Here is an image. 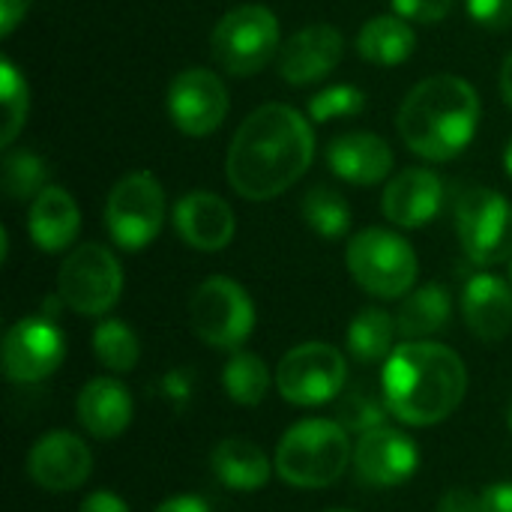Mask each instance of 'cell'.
I'll use <instances>...</instances> for the list:
<instances>
[{
	"label": "cell",
	"mask_w": 512,
	"mask_h": 512,
	"mask_svg": "<svg viewBox=\"0 0 512 512\" xmlns=\"http://www.w3.org/2000/svg\"><path fill=\"white\" fill-rule=\"evenodd\" d=\"M468 369L462 357L429 339L402 342L384 360L381 393L390 414L405 426H438L465 399Z\"/></svg>",
	"instance_id": "obj_2"
},
{
	"label": "cell",
	"mask_w": 512,
	"mask_h": 512,
	"mask_svg": "<svg viewBox=\"0 0 512 512\" xmlns=\"http://www.w3.org/2000/svg\"><path fill=\"white\" fill-rule=\"evenodd\" d=\"M159 390H162L165 402H171L177 411H183V408L192 402V393H195V375H192L189 369H171L168 375H162Z\"/></svg>",
	"instance_id": "obj_36"
},
{
	"label": "cell",
	"mask_w": 512,
	"mask_h": 512,
	"mask_svg": "<svg viewBox=\"0 0 512 512\" xmlns=\"http://www.w3.org/2000/svg\"><path fill=\"white\" fill-rule=\"evenodd\" d=\"M327 512H357V510H327Z\"/></svg>",
	"instance_id": "obj_44"
},
{
	"label": "cell",
	"mask_w": 512,
	"mask_h": 512,
	"mask_svg": "<svg viewBox=\"0 0 512 512\" xmlns=\"http://www.w3.org/2000/svg\"><path fill=\"white\" fill-rule=\"evenodd\" d=\"M48 168L45 162L30 150H15L3 159V192L12 201L36 198L45 189Z\"/></svg>",
	"instance_id": "obj_32"
},
{
	"label": "cell",
	"mask_w": 512,
	"mask_h": 512,
	"mask_svg": "<svg viewBox=\"0 0 512 512\" xmlns=\"http://www.w3.org/2000/svg\"><path fill=\"white\" fill-rule=\"evenodd\" d=\"M105 225L111 240L138 252L150 246L165 225V189L150 171H132L114 183L105 204Z\"/></svg>",
	"instance_id": "obj_9"
},
{
	"label": "cell",
	"mask_w": 512,
	"mask_h": 512,
	"mask_svg": "<svg viewBox=\"0 0 512 512\" xmlns=\"http://www.w3.org/2000/svg\"><path fill=\"white\" fill-rule=\"evenodd\" d=\"M174 228L198 252H219L234 240L237 219L225 198L213 192H189L174 204Z\"/></svg>",
	"instance_id": "obj_17"
},
{
	"label": "cell",
	"mask_w": 512,
	"mask_h": 512,
	"mask_svg": "<svg viewBox=\"0 0 512 512\" xmlns=\"http://www.w3.org/2000/svg\"><path fill=\"white\" fill-rule=\"evenodd\" d=\"M81 228V213L75 198L60 189V186H45L27 213V231L30 240L42 249V252H63L72 246V240L78 237Z\"/></svg>",
	"instance_id": "obj_22"
},
{
	"label": "cell",
	"mask_w": 512,
	"mask_h": 512,
	"mask_svg": "<svg viewBox=\"0 0 512 512\" xmlns=\"http://www.w3.org/2000/svg\"><path fill=\"white\" fill-rule=\"evenodd\" d=\"M417 33L402 15H375L357 33V51L375 66H399L414 54Z\"/></svg>",
	"instance_id": "obj_24"
},
{
	"label": "cell",
	"mask_w": 512,
	"mask_h": 512,
	"mask_svg": "<svg viewBox=\"0 0 512 512\" xmlns=\"http://www.w3.org/2000/svg\"><path fill=\"white\" fill-rule=\"evenodd\" d=\"M510 279H512V264H510Z\"/></svg>",
	"instance_id": "obj_46"
},
{
	"label": "cell",
	"mask_w": 512,
	"mask_h": 512,
	"mask_svg": "<svg viewBox=\"0 0 512 512\" xmlns=\"http://www.w3.org/2000/svg\"><path fill=\"white\" fill-rule=\"evenodd\" d=\"M78 512H129V507H126V501L117 498L114 492L99 489V492H93V495L84 498V504H81V510Z\"/></svg>",
	"instance_id": "obj_38"
},
{
	"label": "cell",
	"mask_w": 512,
	"mask_h": 512,
	"mask_svg": "<svg viewBox=\"0 0 512 512\" xmlns=\"http://www.w3.org/2000/svg\"><path fill=\"white\" fill-rule=\"evenodd\" d=\"M354 471L366 486L393 489L408 483L420 468V450L414 438L393 426L372 429L354 444Z\"/></svg>",
	"instance_id": "obj_14"
},
{
	"label": "cell",
	"mask_w": 512,
	"mask_h": 512,
	"mask_svg": "<svg viewBox=\"0 0 512 512\" xmlns=\"http://www.w3.org/2000/svg\"><path fill=\"white\" fill-rule=\"evenodd\" d=\"M468 330L483 342H501L512 333V288L492 273H477L462 291Z\"/></svg>",
	"instance_id": "obj_20"
},
{
	"label": "cell",
	"mask_w": 512,
	"mask_h": 512,
	"mask_svg": "<svg viewBox=\"0 0 512 512\" xmlns=\"http://www.w3.org/2000/svg\"><path fill=\"white\" fill-rule=\"evenodd\" d=\"M468 15L486 30H512V0H468Z\"/></svg>",
	"instance_id": "obj_35"
},
{
	"label": "cell",
	"mask_w": 512,
	"mask_h": 512,
	"mask_svg": "<svg viewBox=\"0 0 512 512\" xmlns=\"http://www.w3.org/2000/svg\"><path fill=\"white\" fill-rule=\"evenodd\" d=\"M396 318L384 309H363L348 327V351L360 363H381L393 354Z\"/></svg>",
	"instance_id": "obj_26"
},
{
	"label": "cell",
	"mask_w": 512,
	"mask_h": 512,
	"mask_svg": "<svg viewBox=\"0 0 512 512\" xmlns=\"http://www.w3.org/2000/svg\"><path fill=\"white\" fill-rule=\"evenodd\" d=\"M342 51H345V39L333 24H324V21L309 24L297 30L279 48V75L297 87L321 81L324 75L336 69V63L342 60Z\"/></svg>",
	"instance_id": "obj_16"
},
{
	"label": "cell",
	"mask_w": 512,
	"mask_h": 512,
	"mask_svg": "<svg viewBox=\"0 0 512 512\" xmlns=\"http://www.w3.org/2000/svg\"><path fill=\"white\" fill-rule=\"evenodd\" d=\"M153 512H210V507H207V501L198 498V495H177V498L162 501Z\"/></svg>",
	"instance_id": "obj_41"
},
{
	"label": "cell",
	"mask_w": 512,
	"mask_h": 512,
	"mask_svg": "<svg viewBox=\"0 0 512 512\" xmlns=\"http://www.w3.org/2000/svg\"><path fill=\"white\" fill-rule=\"evenodd\" d=\"M396 126L411 153L429 162H450L477 135L480 96L459 75L423 78L402 99Z\"/></svg>",
	"instance_id": "obj_3"
},
{
	"label": "cell",
	"mask_w": 512,
	"mask_h": 512,
	"mask_svg": "<svg viewBox=\"0 0 512 512\" xmlns=\"http://www.w3.org/2000/svg\"><path fill=\"white\" fill-rule=\"evenodd\" d=\"M387 402H384V393H372L369 387H354L342 396L339 408H336V423L351 435H366L372 429H381L387 426Z\"/></svg>",
	"instance_id": "obj_30"
},
{
	"label": "cell",
	"mask_w": 512,
	"mask_h": 512,
	"mask_svg": "<svg viewBox=\"0 0 512 512\" xmlns=\"http://www.w3.org/2000/svg\"><path fill=\"white\" fill-rule=\"evenodd\" d=\"M456 231L465 255L480 267L512 261V204L495 189H471L456 204Z\"/></svg>",
	"instance_id": "obj_11"
},
{
	"label": "cell",
	"mask_w": 512,
	"mask_h": 512,
	"mask_svg": "<svg viewBox=\"0 0 512 512\" xmlns=\"http://www.w3.org/2000/svg\"><path fill=\"white\" fill-rule=\"evenodd\" d=\"M222 384H225V393L234 405H243V408H255L264 402L267 390H270V369L267 363L252 354V351H237L228 363H225V372H222Z\"/></svg>",
	"instance_id": "obj_27"
},
{
	"label": "cell",
	"mask_w": 512,
	"mask_h": 512,
	"mask_svg": "<svg viewBox=\"0 0 512 512\" xmlns=\"http://www.w3.org/2000/svg\"><path fill=\"white\" fill-rule=\"evenodd\" d=\"M90 345H93V357L108 369V372H132L141 360V342L135 336V330L126 324V321H117V318H108L102 321L93 336H90Z\"/></svg>",
	"instance_id": "obj_28"
},
{
	"label": "cell",
	"mask_w": 512,
	"mask_h": 512,
	"mask_svg": "<svg viewBox=\"0 0 512 512\" xmlns=\"http://www.w3.org/2000/svg\"><path fill=\"white\" fill-rule=\"evenodd\" d=\"M327 165L348 183L375 186L393 171V150L375 132H345L330 141Z\"/></svg>",
	"instance_id": "obj_21"
},
{
	"label": "cell",
	"mask_w": 512,
	"mask_h": 512,
	"mask_svg": "<svg viewBox=\"0 0 512 512\" xmlns=\"http://www.w3.org/2000/svg\"><path fill=\"white\" fill-rule=\"evenodd\" d=\"M93 471L90 447L72 432H48L27 453V474L45 492H72Z\"/></svg>",
	"instance_id": "obj_15"
},
{
	"label": "cell",
	"mask_w": 512,
	"mask_h": 512,
	"mask_svg": "<svg viewBox=\"0 0 512 512\" xmlns=\"http://www.w3.org/2000/svg\"><path fill=\"white\" fill-rule=\"evenodd\" d=\"M279 36V18L267 6L243 3L225 12L213 27L210 54L225 72L249 78L273 60L279 51Z\"/></svg>",
	"instance_id": "obj_5"
},
{
	"label": "cell",
	"mask_w": 512,
	"mask_h": 512,
	"mask_svg": "<svg viewBox=\"0 0 512 512\" xmlns=\"http://www.w3.org/2000/svg\"><path fill=\"white\" fill-rule=\"evenodd\" d=\"M441 201L444 183L432 168H405L387 183L381 210L399 228H423L438 216Z\"/></svg>",
	"instance_id": "obj_18"
},
{
	"label": "cell",
	"mask_w": 512,
	"mask_h": 512,
	"mask_svg": "<svg viewBox=\"0 0 512 512\" xmlns=\"http://www.w3.org/2000/svg\"><path fill=\"white\" fill-rule=\"evenodd\" d=\"M504 165H507V174L512 177V141L507 144V153H504Z\"/></svg>",
	"instance_id": "obj_43"
},
{
	"label": "cell",
	"mask_w": 512,
	"mask_h": 512,
	"mask_svg": "<svg viewBox=\"0 0 512 512\" xmlns=\"http://www.w3.org/2000/svg\"><path fill=\"white\" fill-rule=\"evenodd\" d=\"M168 114L183 135H213L228 117V90L222 78L204 66L183 69L168 84Z\"/></svg>",
	"instance_id": "obj_13"
},
{
	"label": "cell",
	"mask_w": 512,
	"mask_h": 512,
	"mask_svg": "<svg viewBox=\"0 0 512 512\" xmlns=\"http://www.w3.org/2000/svg\"><path fill=\"white\" fill-rule=\"evenodd\" d=\"M75 411L87 435L99 441H111L129 429L135 405L129 387L120 384L117 378H93L81 387Z\"/></svg>",
	"instance_id": "obj_19"
},
{
	"label": "cell",
	"mask_w": 512,
	"mask_h": 512,
	"mask_svg": "<svg viewBox=\"0 0 512 512\" xmlns=\"http://www.w3.org/2000/svg\"><path fill=\"white\" fill-rule=\"evenodd\" d=\"M441 512H477V489H450L441 498Z\"/></svg>",
	"instance_id": "obj_39"
},
{
	"label": "cell",
	"mask_w": 512,
	"mask_h": 512,
	"mask_svg": "<svg viewBox=\"0 0 512 512\" xmlns=\"http://www.w3.org/2000/svg\"><path fill=\"white\" fill-rule=\"evenodd\" d=\"M0 99H3V129L0 144L9 147L27 120V81L9 57L0 60Z\"/></svg>",
	"instance_id": "obj_31"
},
{
	"label": "cell",
	"mask_w": 512,
	"mask_h": 512,
	"mask_svg": "<svg viewBox=\"0 0 512 512\" xmlns=\"http://www.w3.org/2000/svg\"><path fill=\"white\" fill-rule=\"evenodd\" d=\"M450 312H453L450 291L438 282H429L408 294V300L402 303V309L396 315V330L405 342L429 339L447 327Z\"/></svg>",
	"instance_id": "obj_25"
},
{
	"label": "cell",
	"mask_w": 512,
	"mask_h": 512,
	"mask_svg": "<svg viewBox=\"0 0 512 512\" xmlns=\"http://www.w3.org/2000/svg\"><path fill=\"white\" fill-rule=\"evenodd\" d=\"M300 210H303V222L315 234H321L324 240H342L351 231V207L330 186L309 189L303 204H300Z\"/></svg>",
	"instance_id": "obj_29"
},
{
	"label": "cell",
	"mask_w": 512,
	"mask_h": 512,
	"mask_svg": "<svg viewBox=\"0 0 512 512\" xmlns=\"http://www.w3.org/2000/svg\"><path fill=\"white\" fill-rule=\"evenodd\" d=\"M354 282L381 300H399L417 279V255L411 243L384 228H366L351 237L345 252Z\"/></svg>",
	"instance_id": "obj_6"
},
{
	"label": "cell",
	"mask_w": 512,
	"mask_h": 512,
	"mask_svg": "<svg viewBox=\"0 0 512 512\" xmlns=\"http://www.w3.org/2000/svg\"><path fill=\"white\" fill-rule=\"evenodd\" d=\"M123 294V270L111 249L81 243L66 255L57 273V297L78 315L96 318L114 309Z\"/></svg>",
	"instance_id": "obj_8"
},
{
	"label": "cell",
	"mask_w": 512,
	"mask_h": 512,
	"mask_svg": "<svg viewBox=\"0 0 512 512\" xmlns=\"http://www.w3.org/2000/svg\"><path fill=\"white\" fill-rule=\"evenodd\" d=\"M189 324L204 345L237 351L255 330V303L240 282L210 276L189 300Z\"/></svg>",
	"instance_id": "obj_7"
},
{
	"label": "cell",
	"mask_w": 512,
	"mask_h": 512,
	"mask_svg": "<svg viewBox=\"0 0 512 512\" xmlns=\"http://www.w3.org/2000/svg\"><path fill=\"white\" fill-rule=\"evenodd\" d=\"M315 135L309 120L282 102L255 108L228 147L225 171L237 195L270 201L288 192L312 165Z\"/></svg>",
	"instance_id": "obj_1"
},
{
	"label": "cell",
	"mask_w": 512,
	"mask_h": 512,
	"mask_svg": "<svg viewBox=\"0 0 512 512\" xmlns=\"http://www.w3.org/2000/svg\"><path fill=\"white\" fill-rule=\"evenodd\" d=\"M477 512H512V483H492L480 489Z\"/></svg>",
	"instance_id": "obj_37"
},
{
	"label": "cell",
	"mask_w": 512,
	"mask_h": 512,
	"mask_svg": "<svg viewBox=\"0 0 512 512\" xmlns=\"http://www.w3.org/2000/svg\"><path fill=\"white\" fill-rule=\"evenodd\" d=\"M501 96H504V102L512 108V54L504 60V66H501Z\"/></svg>",
	"instance_id": "obj_42"
},
{
	"label": "cell",
	"mask_w": 512,
	"mask_h": 512,
	"mask_svg": "<svg viewBox=\"0 0 512 512\" xmlns=\"http://www.w3.org/2000/svg\"><path fill=\"white\" fill-rule=\"evenodd\" d=\"M27 6H30V0H0V33L3 36H12V30L27 15Z\"/></svg>",
	"instance_id": "obj_40"
},
{
	"label": "cell",
	"mask_w": 512,
	"mask_h": 512,
	"mask_svg": "<svg viewBox=\"0 0 512 512\" xmlns=\"http://www.w3.org/2000/svg\"><path fill=\"white\" fill-rule=\"evenodd\" d=\"M396 15L414 24H438L453 12V0H393Z\"/></svg>",
	"instance_id": "obj_34"
},
{
	"label": "cell",
	"mask_w": 512,
	"mask_h": 512,
	"mask_svg": "<svg viewBox=\"0 0 512 512\" xmlns=\"http://www.w3.org/2000/svg\"><path fill=\"white\" fill-rule=\"evenodd\" d=\"M366 108V93L354 84H333L309 99V117L315 123H330L342 117H354Z\"/></svg>",
	"instance_id": "obj_33"
},
{
	"label": "cell",
	"mask_w": 512,
	"mask_h": 512,
	"mask_svg": "<svg viewBox=\"0 0 512 512\" xmlns=\"http://www.w3.org/2000/svg\"><path fill=\"white\" fill-rule=\"evenodd\" d=\"M3 372L12 384H39L54 375L66 357V339L60 327L45 318H21L3 336Z\"/></svg>",
	"instance_id": "obj_12"
},
{
	"label": "cell",
	"mask_w": 512,
	"mask_h": 512,
	"mask_svg": "<svg viewBox=\"0 0 512 512\" xmlns=\"http://www.w3.org/2000/svg\"><path fill=\"white\" fill-rule=\"evenodd\" d=\"M354 459L348 432L327 417L294 423L276 447V474L294 489H327L333 486Z\"/></svg>",
	"instance_id": "obj_4"
},
{
	"label": "cell",
	"mask_w": 512,
	"mask_h": 512,
	"mask_svg": "<svg viewBox=\"0 0 512 512\" xmlns=\"http://www.w3.org/2000/svg\"><path fill=\"white\" fill-rule=\"evenodd\" d=\"M510 426H512V411H510Z\"/></svg>",
	"instance_id": "obj_45"
},
{
	"label": "cell",
	"mask_w": 512,
	"mask_h": 512,
	"mask_svg": "<svg viewBox=\"0 0 512 512\" xmlns=\"http://www.w3.org/2000/svg\"><path fill=\"white\" fill-rule=\"evenodd\" d=\"M210 465L219 483L231 492H258L261 486H267L270 471L276 468L270 465L267 453L246 438H228L216 444Z\"/></svg>",
	"instance_id": "obj_23"
},
{
	"label": "cell",
	"mask_w": 512,
	"mask_h": 512,
	"mask_svg": "<svg viewBox=\"0 0 512 512\" xmlns=\"http://www.w3.org/2000/svg\"><path fill=\"white\" fill-rule=\"evenodd\" d=\"M348 378V363L339 348L327 342H303L291 348L276 369V390L297 408L333 402Z\"/></svg>",
	"instance_id": "obj_10"
}]
</instances>
